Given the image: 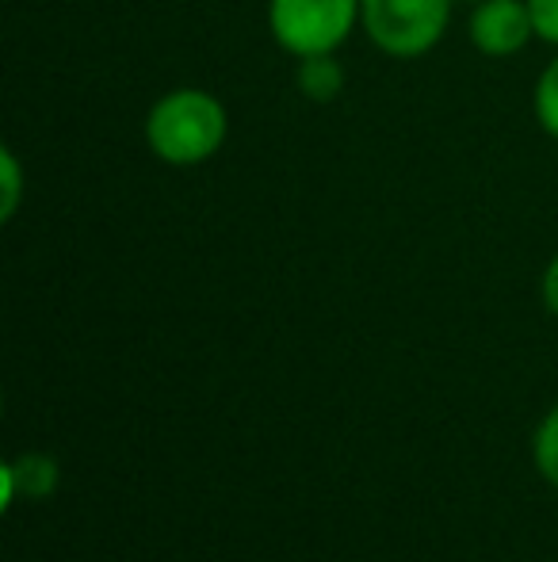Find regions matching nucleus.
I'll return each instance as SVG.
<instances>
[{
  "label": "nucleus",
  "instance_id": "f257e3e1",
  "mask_svg": "<svg viewBox=\"0 0 558 562\" xmlns=\"http://www.w3.org/2000/svg\"><path fill=\"white\" fill-rule=\"evenodd\" d=\"M141 138L149 154L169 169H200L223 154L230 138V112L210 89L180 85L149 104Z\"/></svg>",
  "mask_w": 558,
  "mask_h": 562
},
{
  "label": "nucleus",
  "instance_id": "7ed1b4c3",
  "mask_svg": "<svg viewBox=\"0 0 558 562\" xmlns=\"http://www.w3.org/2000/svg\"><path fill=\"white\" fill-rule=\"evenodd\" d=\"M360 31V0H269V35L287 58L341 54Z\"/></svg>",
  "mask_w": 558,
  "mask_h": 562
},
{
  "label": "nucleus",
  "instance_id": "f8f14e48",
  "mask_svg": "<svg viewBox=\"0 0 558 562\" xmlns=\"http://www.w3.org/2000/svg\"><path fill=\"white\" fill-rule=\"evenodd\" d=\"M459 4H478V0H459Z\"/></svg>",
  "mask_w": 558,
  "mask_h": 562
},
{
  "label": "nucleus",
  "instance_id": "f03ea898",
  "mask_svg": "<svg viewBox=\"0 0 558 562\" xmlns=\"http://www.w3.org/2000/svg\"><path fill=\"white\" fill-rule=\"evenodd\" d=\"M459 0H360V31L379 54L418 61L444 43Z\"/></svg>",
  "mask_w": 558,
  "mask_h": 562
},
{
  "label": "nucleus",
  "instance_id": "0eeeda50",
  "mask_svg": "<svg viewBox=\"0 0 558 562\" xmlns=\"http://www.w3.org/2000/svg\"><path fill=\"white\" fill-rule=\"evenodd\" d=\"M532 115H536L539 131L551 142H558V50H555V58L539 69L536 85H532Z\"/></svg>",
  "mask_w": 558,
  "mask_h": 562
},
{
  "label": "nucleus",
  "instance_id": "39448f33",
  "mask_svg": "<svg viewBox=\"0 0 558 562\" xmlns=\"http://www.w3.org/2000/svg\"><path fill=\"white\" fill-rule=\"evenodd\" d=\"M61 467L46 451H23V456L8 459L4 471H0V486H4V509H12L15 497H31V502H43L58 490Z\"/></svg>",
  "mask_w": 558,
  "mask_h": 562
},
{
  "label": "nucleus",
  "instance_id": "20e7f679",
  "mask_svg": "<svg viewBox=\"0 0 558 562\" xmlns=\"http://www.w3.org/2000/svg\"><path fill=\"white\" fill-rule=\"evenodd\" d=\"M467 38L482 58H516L536 38L528 0H478L467 15Z\"/></svg>",
  "mask_w": 558,
  "mask_h": 562
},
{
  "label": "nucleus",
  "instance_id": "9d476101",
  "mask_svg": "<svg viewBox=\"0 0 558 562\" xmlns=\"http://www.w3.org/2000/svg\"><path fill=\"white\" fill-rule=\"evenodd\" d=\"M532 23H536V38L558 50V0H528Z\"/></svg>",
  "mask_w": 558,
  "mask_h": 562
},
{
  "label": "nucleus",
  "instance_id": "1a4fd4ad",
  "mask_svg": "<svg viewBox=\"0 0 558 562\" xmlns=\"http://www.w3.org/2000/svg\"><path fill=\"white\" fill-rule=\"evenodd\" d=\"M23 203V165L12 146L0 149V223H12Z\"/></svg>",
  "mask_w": 558,
  "mask_h": 562
},
{
  "label": "nucleus",
  "instance_id": "9b49d317",
  "mask_svg": "<svg viewBox=\"0 0 558 562\" xmlns=\"http://www.w3.org/2000/svg\"><path fill=\"white\" fill-rule=\"evenodd\" d=\"M539 299H544V306H547V314L558 322V252L551 260H547V268H544V276H539Z\"/></svg>",
  "mask_w": 558,
  "mask_h": 562
},
{
  "label": "nucleus",
  "instance_id": "6e6552de",
  "mask_svg": "<svg viewBox=\"0 0 558 562\" xmlns=\"http://www.w3.org/2000/svg\"><path fill=\"white\" fill-rule=\"evenodd\" d=\"M532 463H536L539 479L558 490V406L544 414V422L532 432Z\"/></svg>",
  "mask_w": 558,
  "mask_h": 562
},
{
  "label": "nucleus",
  "instance_id": "423d86ee",
  "mask_svg": "<svg viewBox=\"0 0 558 562\" xmlns=\"http://www.w3.org/2000/svg\"><path fill=\"white\" fill-rule=\"evenodd\" d=\"M344 66L337 61V54H314V58L295 61V89L310 104H333L344 92Z\"/></svg>",
  "mask_w": 558,
  "mask_h": 562
}]
</instances>
